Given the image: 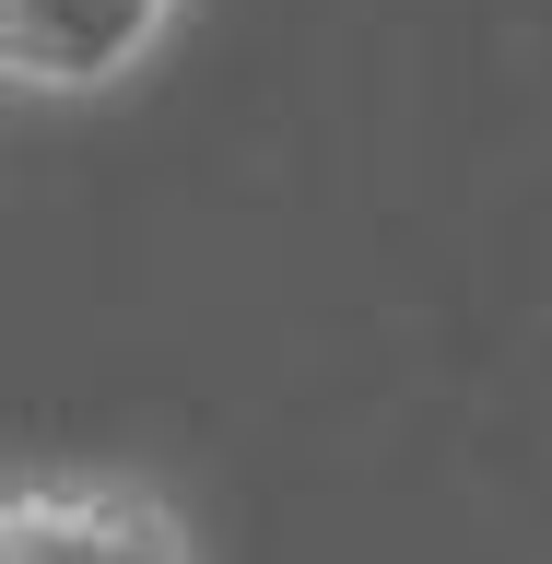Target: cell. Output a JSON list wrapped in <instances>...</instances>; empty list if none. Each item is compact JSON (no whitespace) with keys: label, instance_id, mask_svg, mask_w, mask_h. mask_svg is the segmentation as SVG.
Instances as JSON below:
<instances>
[{"label":"cell","instance_id":"6da1fadb","mask_svg":"<svg viewBox=\"0 0 552 564\" xmlns=\"http://www.w3.org/2000/svg\"><path fill=\"white\" fill-rule=\"evenodd\" d=\"M0 564H201V529L141 470H12L0 482Z\"/></svg>","mask_w":552,"mask_h":564},{"label":"cell","instance_id":"7a4b0ae2","mask_svg":"<svg viewBox=\"0 0 552 564\" xmlns=\"http://www.w3.org/2000/svg\"><path fill=\"white\" fill-rule=\"evenodd\" d=\"M188 0H0V83L24 106H106L153 70Z\"/></svg>","mask_w":552,"mask_h":564}]
</instances>
